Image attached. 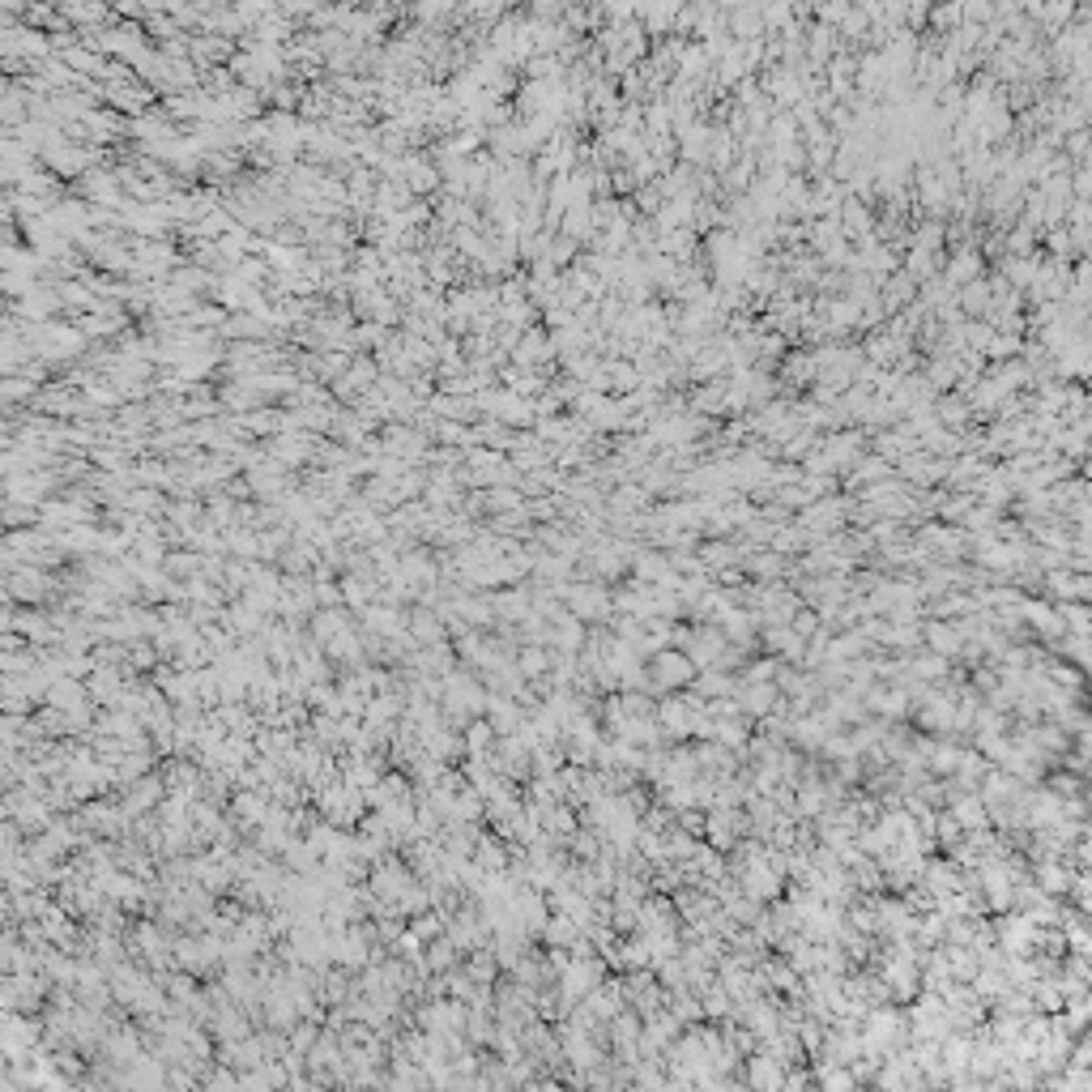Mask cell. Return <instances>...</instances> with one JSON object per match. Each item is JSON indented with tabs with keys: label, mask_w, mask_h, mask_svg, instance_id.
<instances>
[{
	"label": "cell",
	"mask_w": 1092,
	"mask_h": 1092,
	"mask_svg": "<svg viewBox=\"0 0 1092 1092\" xmlns=\"http://www.w3.org/2000/svg\"><path fill=\"white\" fill-rule=\"evenodd\" d=\"M158 794H162V786H158L154 777H145L136 789H129V803H124V811H129V815H133V811H145V807L158 803Z\"/></svg>",
	"instance_id": "1"
},
{
	"label": "cell",
	"mask_w": 1092,
	"mask_h": 1092,
	"mask_svg": "<svg viewBox=\"0 0 1092 1092\" xmlns=\"http://www.w3.org/2000/svg\"><path fill=\"white\" fill-rule=\"evenodd\" d=\"M90 696H94V700H112V704H116V696H120V675H116L112 666L94 670V679H90Z\"/></svg>",
	"instance_id": "2"
},
{
	"label": "cell",
	"mask_w": 1092,
	"mask_h": 1092,
	"mask_svg": "<svg viewBox=\"0 0 1092 1092\" xmlns=\"http://www.w3.org/2000/svg\"><path fill=\"white\" fill-rule=\"evenodd\" d=\"M312 632H316V640H333L338 632H346V611H321Z\"/></svg>",
	"instance_id": "3"
},
{
	"label": "cell",
	"mask_w": 1092,
	"mask_h": 1092,
	"mask_svg": "<svg viewBox=\"0 0 1092 1092\" xmlns=\"http://www.w3.org/2000/svg\"><path fill=\"white\" fill-rule=\"evenodd\" d=\"M452 952H457V943H452V939L431 943V948H427V969H435V973H440V969H452Z\"/></svg>",
	"instance_id": "4"
},
{
	"label": "cell",
	"mask_w": 1092,
	"mask_h": 1092,
	"mask_svg": "<svg viewBox=\"0 0 1092 1092\" xmlns=\"http://www.w3.org/2000/svg\"><path fill=\"white\" fill-rule=\"evenodd\" d=\"M491 734H495V725H487V722L470 725V730H466V751H470V755H482V747L491 743Z\"/></svg>",
	"instance_id": "5"
},
{
	"label": "cell",
	"mask_w": 1092,
	"mask_h": 1092,
	"mask_svg": "<svg viewBox=\"0 0 1092 1092\" xmlns=\"http://www.w3.org/2000/svg\"><path fill=\"white\" fill-rule=\"evenodd\" d=\"M546 666H551V658H546L542 649H525V653H521V675L542 679V675H546Z\"/></svg>",
	"instance_id": "6"
},
{
	"label": "cell",
	"mask_w": 1092,
	"mask_h": 1092,
	"mask_svg": "<svg viewBox=\"0 0 1092 1092\" xmlns=\"http://www.w3.org/2000/svg\"><path fill=\"white\" fill-rule=\"evenodd\" d=\"M435 922H440V917H418V922H414L418 939H435V931H440V926H435Z\"/></svg>",
	"instance_id": "7"
}]
</instances>
